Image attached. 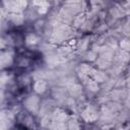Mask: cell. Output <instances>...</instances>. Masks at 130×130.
I'll use <instances>...</instances> for the list:
<instances>
[{"label":"cell","instance_id":"cell-1","mask_svg":"<svg viewBox=\"0 0 130 130\" xmlns=\"http://www.w3.org/2000/svg\"><path fill=\"white\" fill-rule=\"evenodd\" d=\"M42 106V98L32 93L31 91L24 95L21 100V108L22 111L26 112L27 114L31 115L32 117H37L41 112Z\"/></svg>","mask_w":130,"mask_h":130},{"label":"cell","instance_id":"cell-2","mask_svg":"<svg viewBox=\"0 0 130 130\" xmlns=\"http://www.w3.org/2000/svg\"><path fill=\"white\" fill-rule=\"evenodd\" d=\"M16 124V114L8 108L0 109V130H13Z\"/></svg>","mask_w":130,"mask_h":130},{"label":"cell","instance_id":"cell-3","mask_svg":"<svg viewBox=\"0 0 130 130\" xmlns=\"http://www.w3.org/2000/svg\"><path fill=\"white\" fill-rule=\"evenodd\" d=\"M16 56H17L16 51L11 48L6 51L0 52V72L14 67Z\"/></svg>","mask_w":130,"mask_h":130},{"label":"cell","instance_id":"cell-4","mask_svg":"<svg viewBox=\"0 0 130 130\" xmlns=\"http://www.w3.org/2000/svg\"><path fill=\"white\" fill-rule=\"evenodd\" d=\"M29 87H30V91L32 93H35L41 98L45 96L50 91V84H49L48 80H46L44 78H38V79L31 80Z\"/></svg>","mask_w":130,"mask_h":130},{"label":"cell","instance_id":"cell-5","mask_svg":"<svg viewBox=\"0 0 130 130\" xmlns=\"http://www.w3.org/2000/svg\"><path fill=\"white\" fill-rule=\"evenodd\" d=\"M79 118L83 123H89V124L94 123L99 119L98 109L94 108L93 105H87L80 112V117Z\"/></svg>","mask_w":130,"mask_h":130},{"label":"cell","instance_id":"cell-6","mask_svg":"<svg viewBox=\"0 0 130 130\" xmlns=\"http://www.w3.org/2000/svg\"><path fill=\"white\" fill-rule=\"evenodd\" d=\"M22 43L25 49L32 50L41 44V36L36 31H27L22 37Z\"/></svg>","mask_w":130,"mask_h":130},{"label":"cell","instance_id":"cell-7","mask_svg":"<svg viewBox=\"0 0 130 130\" xmlns=\"http://www.w3.org/2000/svg\"><path fill=\"white\" fill-rule=\"evenodd\" d=\"M83 122L80 120V118L70 116V118L66 122V130H81Z\"/></svg>","mask_w":130,"mask_h":130},{"label":"cell","instance_id":"cell-8","mask_svg":"<svg viewBox=\"0 0 130 130\" xmlns=\"http://www.w3.org/2000/svg\"><path fill=\"white\" fill-rule=\"evenodd\" d=\"M8 49H10V42H9V40L4 35H0V52L6 51Z\"/></svg>","mask_w":130,"mask_h":130},{"label":"cell","instance_id":"cell-9","mask_svg":"<svg viewBox=\"0 0 130 130\" xmlns=\"http://www.w3.org/2000/svg\"><path fill=\"white\" fill-rule=\"evenodd\" d=\"M119 48L123 51H128L129 48H130V43H129V40L128 38H122L120 41H119Z\"/></svg>","mask_w":130,"mask_h":130},{"label":"cell","instance_id":"cell-10","mask_svg":"<svg viewBox=\"0 0 130 130\" xmlns=\"http://www.w3.org/2000/svg\"><path fill=\"white\" fill-rule=\"evenodd\" d=\"M100 130H117V127L113 123H106L100 127Z\"/></svg>","mask_w":130,"mask_h":130},{"label":"cell","instance_id":"cell-11","mask_svg":"<svg viewBox=\"0 0 130 130\" xmlns=\"http://www.w3.org/2000/svg\"><path fill=\"white\" fill-rule=\"evenodd\" d=\"M37 130H51V129L48 127H41V128H38Z\"/></svg>","mask_w":130,"mask_h":130}]
</instances>
